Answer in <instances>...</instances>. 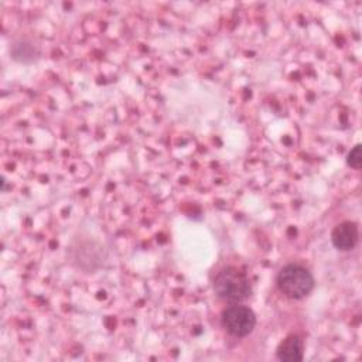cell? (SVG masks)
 I'll return each mask as SVG.
<instances>
[{
  "instance_id": "6da1fadb",
  "label": "cell",
  "mask_w": 362,
  "mask_h": 362,
  "mask_svg": "<svg viewBox=\"0 0 362 362\" xmlns=\"http://www.w3.org/2000/svg\"><path fill=\"white\" fill-rule=\"evenodd\" d=\"M277 286L284 296L298 300L311 293L314 287V279L304 266L290 263L280 269L277 274Z\"/></svg>"
},
{
  "instance_id": "7a4b0ae2",
  "label": "cell",
  "mask_w": 362,
  "mask_h": 362,
  "mask_svg": "<svg viewBox=\"0 0 362 362\" xmlns=\"http://www.w3.org/2000/svg\"><path fill=\"white\" fill-rule=\"evenodd\" d=\"M214 290L219 298L239 303L249 297L250 284L247 277L235 267H225L215 276Z\"/></svg>"
},
{
  "instance_id": "3957f363",
  "label": "cell",
  "mask_w": 362,
  "mask_h": 362,
  "mask_svg": "<svg viewBox=\"0 0 362 362\" xmlns=\"http://www.w3.org/2000/svg\"><path fill=\"white\" fill-rule=\"evenodd\" d=\"M222 325L233 337H246L253 331L256 325V317L249 307L236 303L223 310Z\"/></svg>"
},
{
  "instance_id": "277c9868",
  "label": "cell",
  "mask_w": 362,
  "mask_h": 362,
  "mask_svg": "<svg viewBox=\"0 0 362 362\" xmlns=\"http://www.w3.org/2000/svg\"><path fill=\"white\" fill-rule=\"evenodd\" d=\"M332 243L339 250H351L358 243V226L354 222L337 225L331 233Z\"/></svg>"
},
{
  "instance_id": "5b68a950",
  "label": "cell",
  "mask_w": 362,
  "mask_h": 362,
  "mask_svg": "<svg viewBox=\"0 0 362 362\" xmlns=\"http://www.w3.org/2000/svg\"><path fill=\"white\" fill-rule=\"evenodd\" d=\"M304 352V344L303 339L298 335H288L286 339H283L276 351V355L280 361L294 362L301 361Z\"/></svg>"
},
{
  "instance_id": "8992f818",
  "label": "cell",
  "mask_w": 362,
  "mask_h": 362,
  "mask_svg": "<svg viewBox=\"0 0 362 362\" xmlns=\"http://www.w3.org/2000/svg\"><path fill=\"white\" fill-rule=\"evenodd\" d=\"M346 163L348 165H351L352 168L355 170H359L361 165H362V147L361 144H356L348 154V158H346Z\"/></svg>"
}]
</instances>
